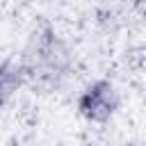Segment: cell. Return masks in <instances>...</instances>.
Listing matches in <instances>:
<instances>
[{
    "label": "cell",
    "mask_w": 146,
    "mask_h": 146,
    "mask_svg": "<svg viewBox=\"0 0 146 146\" xmlns=\"http://www.w3.org/2000/svg\"><path fill=\"white\" fill-rule=\"evenodd\" d=\"M84 110H87V114H91V116L107 114V112H110V100H107V94H105V91L94 89V91L87 96V100H84Z\"/></svg>",
    "instance_id": "1"
}]
</instances>
